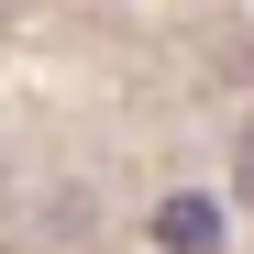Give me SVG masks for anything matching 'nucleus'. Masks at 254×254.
<instances>
[{"instance_id":"1","label":"nucleus","mask_w":254,"mask_h":254,"mask_svg":"<svg viewBox=\"0 0 254 254\" xmlns=\"http://www.w3.org/2000/svg\"><path fill=\"white\" fill-rule=\"evenodd\" d=\"M155 232H166V243H188V254H210V210H166Z\"/></svg>"},{"instance_id":"2","label":"nucleus","mask_w":254,"mask_h":254,"mask_svg":"<svg viewBox=\"0 0 254 254\" xmlns=\"http://www.w3.org/2000/svg\"><path fill=\"white\" fill-rule=\"evenodd\" d=\"M232 199L254 210V133H243V155H232Z\"/></svg>"}]
</instances>
